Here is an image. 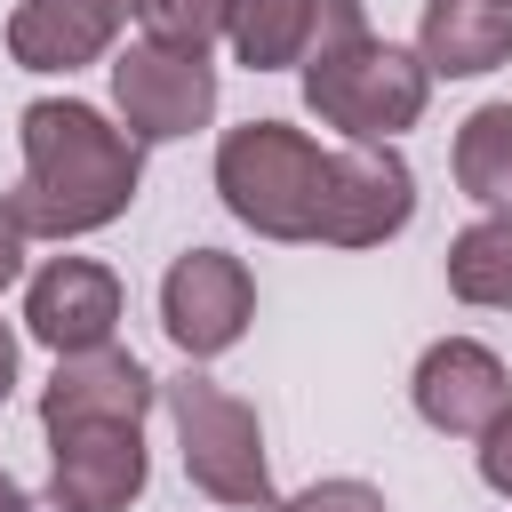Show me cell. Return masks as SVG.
I'll list each match as a JSON object with an SVG mask.
<instances>
[{"label":"cell","instance_id":"obj_1","mask_svg":"<svg viewBox=\"0 0 512 512\" xmlns=\"http://www.w3.org/2000/svg\"><path fill=\"white\" fill-rule=\"evenodd\" d=\"M16 144H24V176L8 192V216L32 240L104 232L128 216V200L144 184V144L80 96H32L16 120Z\"/></svg>","mask_w":512,"mask_h":512},{"label":"cell","instance_id":"obj_2","mask_svg":"<svg viewBox=\"0 0 512 512\" xmlns=\"http://www.w3.org/2000/svg\"><path fill=\"white\" fill-rule=\"evenodd\" d=\"M304 104L320 128H344L352 144H392L432 104V64L416 48L376 40L368 24L304 56Z\"/></svg>","mask_w":512,"mask_h":512},{"label":"cell","instance_id":"obj_3","mask_svg":"<svg viewBox=\"0 0 512 512\" xmlns=\"http://www.w3.org/2000/svg\"><path fill=\"white\" fill-rule=\"evenodd\" d=\"M216 192L264 240H320L328 152L304 128H288V120H240L216 144Z\"/></svg>","mask_w":512,"mask_h":512},{"label":"cell","instance_id":"obj_4","mask_svg":"<svg viewBox=\"0 0 512 512\" xmlns=\"http://www.w3.org/2000/svg\"><path fill=\"white\" fill-rule=\"evenodd\" d=\"M160 408L176 424V448H184V480L232 512H264L272 504V456H264V424L240 392H224L216 376L184 368L160 384Z\"/></svg>","mask_w":512,"mask_h":512},{"label":"cell","instance_id":"obj_5","mask_svg":"<svg viewBox=\"0 0 512 512\" xmlns=\"http://www.w3.org/2000/svg\"><path fill=\"white\" fill-rule=\"evenodd\" d=\"M112 120L136 144H176L216 120V64L200 48L168 40H128L112 48Z\"/></svg>","mask_w":512,"mask_h":512},{"label":"cell","instance_id":"obj_6","mask_svg":"<svg viewBox=\"0 0 512 512\" xmlns=\"http://www.w3.org/2000/svg\"><path fill=\"white\" fill-rule=\"evenodd\" d=\"M256 320V272L224 248H184L160 280V328L184 360H224Z\"/></svg>","mask_w":512,"mask_h":512},{"label":"cell","instance_id":"obj_7","mask_svg":"<svg viewBox=\"0 0 512 512\" xmlns=\"http://www.w3.org/2000/svg\"><path fill=\"white\" fill-rule=\"evenodd\" d=\"M416 216V176L392 144H344L328 152V200H320V240L328 248H384Z\"/></svg>","mask_w":512,"mask_h":512},{"label":"cell","instance_id":"obj_8","mask_svg":"<svg viewBox=\"0 0 512 512\" xmlns=\"http://www.w3.org/2000/svg\"><path fill=\"white\" fill-rule=\"evenodd\" d=\"M408 400H416V416H424L432 432L480 440V432L496 424V408L512 400V368H504L496 344H480V336H440V344H424V360H416V376H408Z\"/></svg>","mask_w":512,"mask_h":512},{"label":"cell","instance_id":"obj_9","mask_svg":"<svg viewBox=\"0 0 512 512\" xmlns=\"http://www.w3.org/2000/svg\"><path fill=\"white\" fill-rule=\"evenodd\" d=\"M24 328H32V344H48L56 360L112 344V328H120V272L96 264V256H48V264L24 280Z\"/></svg>","mask_w":512,"mask_h":512},{"label":"cell","instance_id":"obj_10","mask_svg":"<svg viewBox=\"0 0 512 512\" xmlns=\"http://www.w3.org/2000/svg\"><path fill=\"white\" fill-rule=\"evenodd\" d=\"M160 408V376L120 352V344H96V352H64L56 376L40 384V432H72V424H144Z\"/></svg>","mask_w":512,"mask_h":512},{"label":"cell","instance_id":"obj_11","mask_svg":"<svg viewBox=\"0 0 512 512\" xmlns=\"http://www.w3.org/2000/svg\"><path fill=\"white\" fill-rule=\"evenodd\" d=\"M152 480L144 456V424H72L48 432V488L72 512H128Z\"/></svg>","mask_w":512,"mask_h":512},{"label":"cell","instance_id":"obj_12","mask_svg":"<svg viewBox=\"0 0 512 512\" xmlns=\"http://www.w3.org/2000/svg\"><path fill=\"white\" fill-rule=\"evenodd\" d=\"M128 16H136V0H16L8 56L24 72H80L120 48Z\"/></svg>","mask_w":512,"mask_h":512},{"label":"cell","instance_id":"obj_13","mask_svg":"<svg viewBox=\"0 0 512 512\" xmlns=\"http://www.w3.org/2000/svg\"><path fill=\"white\" fill-rule=\"evenodd\" d=\"M360 24H368L360 0H232L224 40H232V56L248 72H288V64L304 72L312 48H328V40L360 32Z\"/></svg>","mask_w":512,"mask_h":512},{"label":"cell","instance_id":"obj_14","mask_svg":"<svg viewBox=\"0 0 512 512\" xmlns=\"http://www.w3.org/2000/svg\"><path fill=\"white\" fill-rule=\"evenodd\" d=\"M416 56L432 80H480L512 56V0H424Z\"/></svg>","mask_w":512,"mask_h":512},{"label":"cell","instance_id":"obj_15","mask_svg":"<svg viewBox=\"0 0 512 512\" xmlns=\"http://www.w3.org/2000/svg\"><path fill=\"white\" fill-rule=\"evenodd\" d=\"M464 200H480L488 216H512V104H480L464 128H456V152H448Z\"/></svg>","mask_w":512,"mask_h":512},{"label":"cell","instance_id":"obj_16","mask_svg":"<svg viewBox=\"0 0 512 512\" xmlns=\"http://www.w3.org/2000/svg\"><path fill=\"white\" fill-rule=\"evenodd\" d=\"M448 288L480 312H512V216H480L448 240Z\"/></svg>","mask_w":512,"mask_h":512},{"label":"cell","instance_id":"obj_17","mask_svg":"<svg viewBox=\"0 0 512 512\" xmlns=\"http://www.w3.org/2000/svg\"><path fill=\"white\" fill-rule=\"evenodd\" d=\"M136 24L144 40H168V48H216L224 24H232V0H136Z\"/></svg>","mask_w":512,"mask_h":512},{"label":"cell","instance_id":"obj_18","mask_svg":"<svg viewBox=\"0 0 512 512\" xmlns=\"http://www.w3.org/2000/svg\"><path fill=\"white\" fill-rule=\"evenodd\" d=\"M272 512H392V504H384V488H368V480H312V488L280 496Z\"/></svg>","mask_w":512,"mask_h":512},{"label":"cell","instance_id":"obj_19","mask_svg":"<svg viewBox=\"0 0 512 512\" xmlns=\"http://www.w3.org/2000/svg\"><path fill=\"white\" fill-rule=\"evenodd\" d=\"M480 480L512 504V400H504V408H496V424L480 432Z\"/></svg>","mask_w":512,"mask_h":512},{"label":"cell","instance_id":"obj_20","mask_svg":"<svg viewBox=\"0 0 512 512\" xmlns=\"http://www.w3.org/2000/svg\"><path fill=\"white\" fill-rule=\"evenodd\" d=\"M24 248H32V232L8 216V200H0V288H16L24 280Z\"/></svg>","mask_w":512,"mask_h":512},{"label":"cell","instance_id":"obj_21","mask_svg":"<svg viewBox=\"0 0 512 512\" xmlns=\"http://www.w3.org/2000/svg\"><path fill=\"white\" fill-rule=\"evenodd\" d=\"M8 392H16V328L0 320V400H8Z\"/></svg>","mask_w":512,"mask_h":512},{"label":"cell","instance_id":"obj_22","mask_svg":"<svg viewBox=\"0 0 512 512\" xmlns=\"http://www.w3.org/2000/svg\"><path fill=\"white\" fill-rule=\"evenodd\" d=\"M16 512H72V504H64V496H56V488H48V496H24V504H16Z\"/></svg>","mask_w":512,"mask_h":512},{"label":"cell","instance_id":"obj_23","mask_svg":"<svg viewBox=\"0 0 512 512\" xmlns=\"http://www.w3.org/2000/svg\"><path fill=\"white\" fill-rule=\"evenodd\" d=\"M16 504H24V488H16L8 472H0V512H16Z\"/></svg>","mask_w":512,"mask_h":512}]
</instances>
